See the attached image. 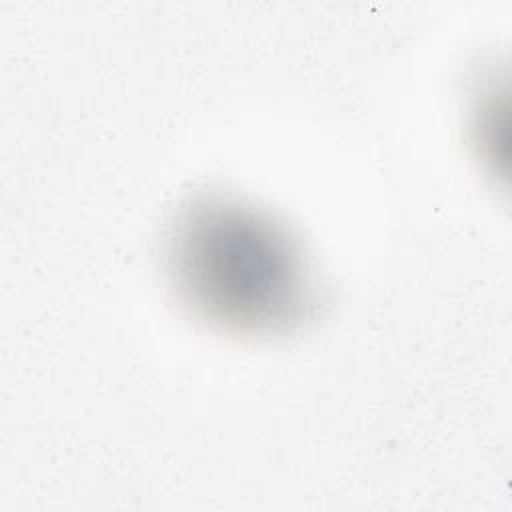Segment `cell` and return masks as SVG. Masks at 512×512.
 Returning <instances> with one entry per match:
<instances>
[{
	"mask_svg": "<svg viewBox=\"0 0 512 512\" xmlns=\"http://www.w3.org/2000/svg\"><path fill=\"white\" fill-rule=\"evenodd\" d=\"M166 274L176 300L212 328L286 334L304 324L314 284L298 240L262 208L224 194H198L166 238Z\"/></svg>",
	"mask_w": 512,
	"mask_h": 512,
	"instance_id": "obj_1",
	"label": "cell"
}]
</instances>
